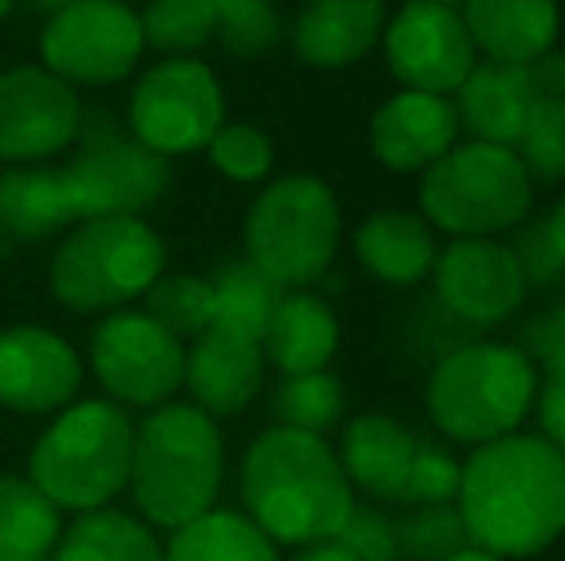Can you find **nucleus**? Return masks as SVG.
<instances>
[{"mask_svg":"<svg viewBox=\"0 0 565 561\" xmlns=\"http://www.w3.org/2000/svg\"><path fill=\"white\" fill-rule=\"evenodd\" d=\"M527 77L535 85L539 97H562L565 100V51H546L539 54L535 62L527 66Z\"/></svg>","mask_w":565,"mask_h":561,"instance_id":"nucleus-42","label":"nucleus"},{"mask_svg":"<svg viewBox=\"0 0 565 561\" xmlns=\"http://www.w3.org/2000/svg\"><path fill=\"white\" fill-rule=\"evenodd\" d=\"M85 123L82 100L46 66H15L0 74V162L39 165L74 147Z\"/></svg>","mask_w":565,"mask_h":561,"instance_id":"nucleus-15","label":"nucleus"},{"mask_svg":"<svg viewBox=\"0 0 565 561\" xmlns=\"http://www.w3.org/2000/svg\"><path fill=\"white\" fill-rule=\"evenodd\" d=\"M435 304L461 327H500L527 300L520 258L500 239H450L431 266Z\"/></svg>","mask_w":565,"mask_h":561,"instance_id":"nucleus-14","label":"nucleus"},{"mask_svg":"<svg viewBox=\"0 0 565 561\" xmlns=\"http://www.w3.org/2000/svg\"><path fill=\"white\" fill-rule=\"evenodd\" d=\"M12 8H15V0H0V20H4V15L12 12Z\"/></svg>","mask_w":565,"mask_h":561,"instance_id":"nucleus-47","label":"nucleus"},{"mask_svg":"<svg viewBox=\"0 0 565 561\" xmlns=\"http://www.w3.org/2000/svg\"><path fill=\"white\" fill-rule=\"evenodd\" d=\"M342 242L335 188L316 173H285L254 196L243 224L246 262L281 289H308L331 270Z\"/></svg>","mask_w":565,"mask_h":561,"instance_id":"nucleus-7","label":"nucleus"},{"mask_svg":"<svg viewBox=\"0 0 565 561\" xmlns=\"http://www.w3.org/2000/svg\"><path fill=\"white\" fill-rule=\"evenodd\" d=\"M135 423L113 400H74L35 439L28 477L62 511L108 508L131 477Z\"/></svg>","mask_w":565,"mask_h":561,"instance_id":"nucleus-5","label":"nucleus"},{"mask_svg":"<svg viewBox=\"0 0 565 561\" xmlns=\"http://www.w3.org/2000/svg\"><path fill=\"white\" fill-rule=\"evenodd\" d=\"M166 561H281L277 547L246 511L212 508L170 531Z\"/></svg>","mask_w":565,"mask_h":561,"instance_id":"nucleus-27","label":"nucleus"},{"mask_svg":"<svg viewBox=\"0 0 565 561\" xmlns=\"http://www.w3.org/2000/svg\"><path fill=\"white\" fill-rule=\"evenodd\" d=\"M543 374L515 343L469 338L435 362L427 374V420L458 446H484L520 431L535 412Z\"/></svg>","mask_w":565,"mask_h":561,"instance_id":"nucleus-4","label":"nucleus"},{"mask_svg":"<svg viewBox=\"0 0 565 561\" xmlns=\"http://www.w3.org/2000/svg\"><path fill=\"white\" fill-rule=\"evenodd\" d=\"M342 408H347V392H342V381L331 369L292 374L274 392L277 423L292 427V431L328 434L342 420Z\"/></svg>","mask_w":565,"mask_h":561,"instance_id":"nucleus-32","label":"nucleus"},{"mask_svg":"<svg viewBox=\"0 0 565 561\" xmlns=\"http://www.w3.org/2000/svg\"><path fill=\"white\" fill-rule=\"evenodd\" d=\"M89 366L119 408H162L185 385V343L147 312H108L89 338Z\"/></svg>","mask_w":565,"mask_h":561,"instance_id":"nucleus-12","label":"nucleus"},{"mask_svg":"<svg viewBox=\"0 0 565 561\" xmlns=\"http://www.w3.org/2000/svg\"><path fill=\"white\" fill-rule=\"evenodd\" d=\"M204 154H209L212 170L224 173L235 185H258V181H266L274 173V142L258 123L246 120L220 123V131L209 139Z\"/></svg>","mask_w":565,"mask_h":561,"instance_id":"nucleus-36","label":"nucleus"},{"mask_svg":"<svg viewBox=\"0 0 565 561\" xmlns=\"http://www.w3.org/2000/svg\"><path fill=\"white\" fill-rule=\"evenodd\" d=\"M31 4H35L39 12L51 15V12H58V8H66V4H77V0H31Z\"/></svg>","mask_w":565,"mask_h":561,"instance_id":"nucleus-46","label":"nucleus"},{"mask_svg":"<svg viewBox=\"0 0 565 561\" xmlns=\"http://www.w3.org/2000/svg\"><path fill=\"white\" fill-rule=\"evenodd\" d=\"M335 539L350 550L358 561H401L396 547V519H388L373 504H358L350 508L347 524L339 527Z\"/></svg>","mask_w":565,"mask_h":561,"instance_id":"nucleus-38","label":"nucleus"},{"mask_svg":"<svg viewBox=\"0 0 565 561\" xmlns=\"http://www.w3.org/2000/svg\"><path fill=\"white\" fill-rule=\"evenodd\" d=\"M85 366L51 327L20 323L0 331V408L15 416H54L82 392Z\"/></svg>","mask_w":565,"mask_h":561,"instance_id":"nucleus-16","label":"nucleus"},{"mask_svg":"<svg viewBox=\"0 0 565 561\" xmlns=\"http://www.w3.org/2000/svg\"><path fill=\"white\" fill-rule=\"evenodd\" d=\"M447 561H504V558L489 554V550H481V547H473V542H469V547H461L458 554H450Z\"/></svg>","mask_w":565,"mask_h":561,"instance_id":"nucleus-45","label":"nucleus"},{"mask_svg":"<svg viewBox=\"0 0 565 561\" xmlns=\"http://www.w3.org/2000/svg\"><path fill=\"white\" fill-rule=\"evenodd\" d=\"M212 292H216V323L212 327H227L238 331L246 338L266 335L269 315H274L277 300H281V284H274L258 266L243 262H227L212 273Z\"/></svg>","mask_w":565,"mask_h":561,"instance_id":"nucleus-29","label":"nucleus"},{"mask_svg":"<svg viewBox=\"0 0 565 561\" xmlns=\"http://www.w3.org/2000/svg\"><path fill=\"white\" fill-rule=\"evenodd\" d=\"M39 54L66 85H116L135 74L147 39L124 0H77L46 15Z\"/></svg>","mask_w":565,"mask_h":561,"instance_id":"nucleus-11","label":"nucleus"},{"mask_svg":"<svg viewBox=\"0 0 565 561\" xmlns=\"http://www.w3.org/2000/svg\"><path fill=\"white\" fill-rule=\"evenodd\" d=\"M381 51L401 89L435 93V97H454L469 69L481 62L458 8L424 4V0H404L388 15Z\"/></svg>","mask_w":565,"mask_h":561,"instance_id":"nucleus-13","label":"nucleus"},{"mask_svg":"<svg viewBox=\"0 0 565 561\" xmlns=\"http://www.w3.org/2000/svg\"><path fill=\"white\" fill-rule=\"evenodd\" d=\"M51 561H166L158 535L139 516L119 508L77 511L70 527H62Z\"/></svg>","mask_w":565,"mask_h":561,"instance_id":"nucleus-26","label":"nucleus"},{"mask_svg":"<svg viewBox=\"0 0 565 561\" xmlns=\"http://www.w3.org/2000/svg\"><path fill=\"white\" fill-rule=\"evenodd\" d=\"M461 139L450 97L396 89L370 120V150L393 173H424Z\"/></svg>","mask_w":565,"mask_h":561,"instance_id":"nucleus-17","label":"nucleus"},{"mask_svg":"<svg viewBox=\"0 0 565 561\" xmlns=\"http://www.w3.org/2000/svg\"><path fill=\"white\" fill-rule=\"evenodd\" d=\"M289 561H358L342 547L339 539H323V542H308V547H297V554Z\"/></svg>","mask_w":565,"mask_h":561,"instance_id":"nucleus-43","label":"nucleus"},{"mask_svg":"<svg viewBox=\"0 0 565 561\" xmlns=\"http://www.w3.org/2000/svg\"><path fill=\"white\" fill-rule=\"evenodd\" d=\"M142 312L173 338L189 343L216 323V292L209 278L196 273H162L142 292Z\"/></svg>","mask_w":565,"mask_h":561,"instance_id":"nucleus-30","label":"nucleus"},{"mask_svg":"<svg viewBox=\"0 0 565 561\" xmlns=\"http://www.w3.org/2000/svg\"><path fill=\"white\" fill-rule=\"evenodd\" d=\"M520 346L546 377H565V292L523 327Z\"/></svg>","mask_w":565,"mask_h":561,"instance_id":"nucleus-39","label":"nucleus"},{"mask_svg":"<svg viewBox=\"0 0 565 561\" xmlns=\"http://www.w3.org/2000/svg\"><path fill=\"white\" fill-rule=\"evenodd\" d=\"M385 0H308L292 23V51L312 69H347L381 46Z\"/></svg>","mask_w":565,"mask_h":561,"instance_id":"nucleus-20","label":"nucleus"},{"mask_svg":"<svg viewBox=\"0 0 565 561\" xmlns=\"http://www.w3.org/2000/svg\"><path fill=\"white\" fill-rule=\"evenodd\" d=\"M512 235L515 239L508 242V247H512L515 258H520V270H523V278H527V289H535V284H554L562 278L565 266H562V258L554 255L551 239H546L543 219H535V224L523 219Z\"/></svg>","mask_w":565,"mask_h":561,"instance_id":"nucleus-40","label":"nucleus"},{"mask_svg":"<svg viewBox=\"0 0 565 561\" xmlns=\"http://www.w3.org/2000/svg\"><path fill=\"white\" fill-rule=\"evenodd\" d=\"M535 208V181L512 147L466 139L419 173V216L450 239H500Z\"/></svg>","mask_w":565,"mask_h":561,"instance_id":"nucleus-6","label":"nucleus"},{"mask_svg":"<svg viewBox=\"0 0 565 561\" xmlns=\"http://www.w3.org/2000/svg\"><path fill=\"white\" fill-rule=\"evenodd\" d=\"M62 535L54 508L31 477H0V558H51Z\"/></svg>","mask_w":565,"mask_h":561,"instance_id":"nucleus-28","label":"nucleus"},{"mask_svg":"<svg viewBox=\"0 0 565 561\" xmlns=\"http://www.w3.org/2000/svg\"><path fill=\"white\" fill-rule=\"evenodd\" d=\"M539 434L565 457V377H546L535 397Z\"/></svg>","mask_w":565,"mask_h":561,"instance_id":"nucleus-41","label":"nucleus"},{"mask_svg":"<svg viewBox=\"0 0 565 561\" xmlns=\"http://www.w3.org/2000/svg\"><path fill=\"white\" fill-rule=\"evenodd\" d=\"M543 231H546V239H551L554 255H558L565 266V188H562L558 201L551 204V212L543 216Z\"/></svg>","mask_w":565,"mask_h":561,"instance_id":"nucleus-44","label":"nucleus"},{"mask_svg":"<svg viewBox=\"0 0 565 561\" xmlns=\"http://www.w3.org/2000/svg\"><path fill=\"white\" fill-rule=\"evenodd\" d=\"M139 28L147 51L166 58H189L216 39V12L212 0H150L139 12Z\"/></svg>","mask_w":565,"mask_h":561,"instance_id":"nucleus-31","label":"nucleus"},{"mask_svg":"<svg viewBox=\"0 0 565 561\" xmlns=\"http://www.w3.org/2000/svg\"><path fill=\"white\" fill-rule=\"evenodd\" d=\"M216 39L235 58H262L281 43V15L274 0H212Z\"/></svg>","mask_w":565,"mask_h":561,"instance_id":"nucleus-34","label":"nucleus"},{"mask_svg":"<svg viewBox=\"0 0 565 561\" xmlns=\"http://www.w3.org/2000/svg\"><path fill=\"white\" fill-rule=\"evenodd\" d=\"M396 547L408 561H447L469 547V539L454 504H412V511L396 519Z\"/></svg>","mask_w":565,"mask_h":561,"instance_id":"nucleus-33","label":"nucleus"},{"mask_svg":"<svg viewBox=\"0 0 565 561\" xmlns=\"http://www.w3.org/2000/svg\"><path fill=\"white\" fill-rule=\"evenodd\" d=\"M266 385V354L258 338L227 327H209L185 350V389L212 420L243 416Z\"/></svg>","mask_w":565,"mask_h":561,"instance_id":"nucleus-18","label":"nucleus"},{"mask_svg":"<svg viewBox=\"0 0 565 561\" xmlns=\"http://www.w3.org/2000/svg\"><path fill=\"white\" fill-rule=\"evenodd\" d=\"M435 255V227L412 208H377L354 231L358 266L393 289H412L431 278Z\"/></svg>","mask_w":565,"mask_h":561,"instance_id":"nucleus-23","label":"nucleus"},{"mask_svg":"<svg viewBox=\"0 0 565 561\" xmlns=\"http://www.w3.org/2000/svg\"><path fill=\"white\" fill-rule=\"evenodd\" d=\"M166 273V242L139 216L82 219L51 262V292L74 312H119Z\"/></svg>","mask_w":565,"mask_h":561,"instance_id":"nucleus-8","label":"nucleus"},{"mask_svg":"<svg viewBox=\"0 0 565 561\" xmlns=\"http://www.w3.org/2000/svg\"><path fill=\"white\" fill-rule=\"evenodd\" d=\"M454 508L473 547L504 561L546 554L565 535V457L523 431L473 446Z\"/></svg>","mask_w":565,"mask_h":561,"instance_id":"nucleus-1","label":"nucleus"},{"mask_svg":"<svg viewBox=\"0 0 565 561\" xmlns=\"http://www.w3.org/2000/svg\"><path fill=\"white\" fill-rule=\"evenodd\" d=\"M512 150L527 165L535 185H565V100L539 97L535 112Z\"/></svg>","mask_w":565,"mask_h":561,"instance_id":"nucleus-35","label":"nucleus"},{"mask_svg":"<svg viewBox=\"0 0 565 561\" xmlns=\"http://www.w3.org/2000/svg\"><path fill=\"white\" fill-rule=\"evenodd\" d=\"M66 173L77 224L100 216H142L170 188V158L119 131L108 116L82 123Z\"/></svg>","mask_w":565,"mask_h":561,"instance_id":"nucleus-9","label":"nucleus"},{"mask_svg":"<svg viewBox=\"0 0 565 561\" xmlns=\"http://www.w3.org/2000/svg\"><path fill=\"white\" fill-rule=\"evenodd\" d=\"M0 561H51V558H0Z\"/></svg>","mask_w":565,"mask_h":561,"instance_id":"nucleus-49","label":"nucleus"},{"mask_svg":"<svg viewBox=\"0 0 565 561\" xmlns=\"http://www.w3.org/2000/svg\"><path fill=\"white\" fill-rule=\"evenodd\" d=\"M339 315L328 300L308 289H285L262 335V354H266V366L281 369L285 377L316 374L331 366V358L339 354Z\"/></svg>","mask_w":565,"mask_h":561,"instance_id":"nucleus-24","label":"nucleus"},{"mask_svg":"<svg viewBox=\"0 0 565 561\" xmlns=\"http://www.w3.org/2000/svg\"><path fill=\"white\" fill-rule=\"evenodd\" d=\"M224 485V434L196 404H162L135 427L131 477L142 524L178 531L216 508Z\"/></svg>","mask_w":565,"mask_h":561,"instance_id":"nucleus-3","label":"nucleus"},{"mask_svg":"<svg viewBox=\"0 0 565 561\" xmlns=\"http://www.w3.org/2000/svg\"><path fill=\"white\" fill-rule=\"evenodd\" d=\"M77 224L62 165H12L0 173V227L20 239H43Z\"/></svg>","mask_w":565,"mask_h":561,"instance_id":"nucleus-25","label":"nucleus"},{"mask_svg":"<svg viewBox=\"0 0 565 561\" xmlns=\"http://www.w3.org/2000/svg\"><path fill=\"white\" fill-rule=\"evenodd\" d=\"M419 439L385 412H362L347 423L339 442V465L350 488L377 504H401Z\"/></svg>","mask_w":565,"mask_h":561,"instance_id":"nucleus-21","label":"nucleus"},{"mask_svg":"<svg viewBox=\"0 0 565 561\" xmlns=\"http://www.w3.org/2000/svg\"><path fill=\"white\" fill-rule=\"evenodd\" d=\"M461 481V462L450 450L435 446V442H419L416 457H412L408 485H404L401 504H454Z\"/></svg>","mask_w":565,"mask_h":561,"instance_id":"nucleus-37","label":"nucleus"},{"mask_svg":"<svg viewBox=\"0 0 565 561\" xmlns=\"http://www.w3.org/2000/svg\"><path fill=\"white\" fill-rule=\"evenodd\" d=\"M227 120L224 85L201 58H162L135 82L127 128L162 158L204 150Z\"/></svg>","mask_w":565,"mask_h":561,"instance_id":"nucleus-10","label":"nucleus"},{"mask_svg":"<svg viewBox=\"0 0 565 561\" xmlns=\"http://www.w3.org/2000/svg\"><path fill=\"white\" fill-rule=\"evenodd\" d=\"M454 112L469 139L515 147L523 136L531 112L539 105V93L527 77V66H500V62H477L469 77L454 93Z\"/></svg>","mask_w":565,"mask_h":561,"instance_id":"nucleus-22","label":"nucleus"},{"mask_svg":"<svg viewBox=\"0 0 565 561\" xmlns=\"http://www.w3.org/2000/svg\"><path fill=\"white\" fill-rule=\"evenodd\" d=\"M243 508L274 547H308L335 539L354 508V488L323 434L269 427L250 442L238 470Z\"/></svg>","mask_w":565,"mask_h":561,"instance_id":"nucleus-2","label":"nucleus"},{"mask_svg":"<svg viewBox=\"0 0 565 561\" xmlns=\"http://www.w3.org/2000/svg\"><path fill=\"white\" fill-rule=\"evenodd\" d=\"M458 12L477 58L500 66H531L562 35L558 0H461Z\"/></svg>","mask_w":565,"mask_h":561,"instance_id":"nucleus-19","label":"nucleus"},{"mask_svg":"<svg viewBox=\"0 0 565 561\" xmlns=\"http://www.w3.org/2000/svg\"><path fill=\"white\" fill-rule=\"evenodd\" d=\"M424 4H454V8H458L461 0H424Z\"/></svg>","mask_w":565,"mask_h":561,"instance_id":"nucleus-48","label":"nucleus"}]
</instances>
